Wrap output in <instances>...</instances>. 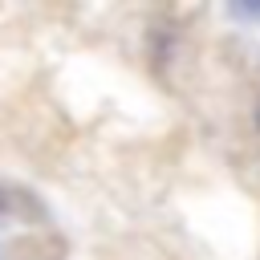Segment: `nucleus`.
<instances>
[{"label": "nucleus", "instance_id": "obj_1", "mask_svg": "<svg viewBox=\"0 0 260 260\" xmlns=\"http://www.w3.org/2000/svg\"><path fill=\"white\" fill-rule=\"evenodd\" d=\"M256 126H260V110H256Z\"/></svg>", "mask_w": 260, "mask_h": 260}]
</instances>
